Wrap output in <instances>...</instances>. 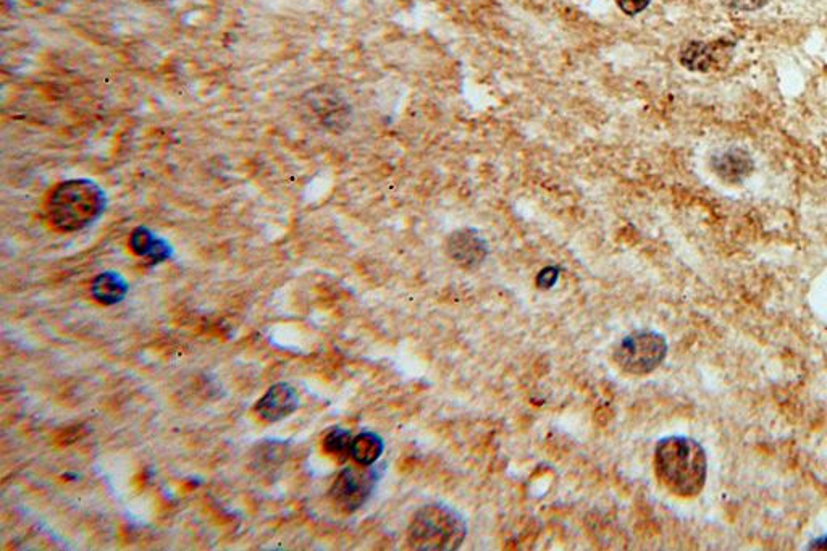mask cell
<instances>
[{"label":"cell","mask_w":827,"mask_h":551,"mask_svg":"<svg viewBox=\"0 0 827 551\" xmlns=\"http://www.w3.org/2000/svg\"><path fill=\"white\" fill-rule=\"evenodd\" d=\"M655 471L661 484L676 497L693 498L702 493L708 477V458L693 438L672 435L656 445Z\"/></svg>","instance_id":"1"},{"label":"cell","mask_w":827,"mask_h":551,"mask_svg":"<svg viewBox=\"0 0 827 551\" xmlns=\"http://www.w3.org/2000/svg\"><path fill=\"white\" fill-rule=\"evenodd\" d=\"M105 204L104 190L94 181H63L47 198L46 219L57 232H81L101 219Z\"/></svg>","instance_id":"2"},{"label":"cell","mask_w":827,"mask_h":551,"mask_svg":"<svg viewBox=\"0 0 827 551\" xmlns=\"http://www.w3.org/2000/svg\"><path fill=\"white\" fill-rule=\"evenodd\" d=\"M466 537V519L441 503L417 509L408 527V545L417 551L458 550Z\"/></svg>","instance_id":"3"},{"label":"cell","mask_w":827,"mask_h":551,"mask_svg":"<svg viewBox=\"0 0 827 551\" xmlns=\"http://www.w3.org/2000/svg\"><path fill=\"white\" fill-rule=\"evenodd\" d=\"M668 356V341L653 330H637L622 338L614 350V361L622 372L647 375L656 371Z\"/></svg>","instance_id":"4"},{"label":"cell","mask_w":827,"mask_h":551,"mask_svg":"<svg viewBox=\"0 0 827 551\" xmlns=\"http://www.w3.org/2000/svg\"><path fill=\"white\" fill-rule=\"evenodd\" d=\"M380 476V469L374 466L345 467L330 488V498L338 508L354 513L366 505Z\"/></svg>","instance_id":"5"},{"label":"cell","mask_w":827,"mask_h":551,"mask_svg":"<svg viewBox=\"0 0 827 551\" xmlns=\"http://www.w3.org/2000/svg\"><path fill=\"white\" fill-rule=\"evenodd\" d=\"M735 44L727 39L690 41L682 46L679 62L690 72H723L734 59Z\"/></svg>","instance_id":"6"},{"label":"cell","mask_w":827,"mask_h":551,"mask_svg":"<svg viewBox=\"0 0 827 551\" xmlns=\"http://www.w3.org/2000/svg\"><path fill=\"white\" fill-rule=\"evenodd\" d=\"M446 251L462 269L475 270L487 259L488 243L474 228H461L451 233Z\"/></svg>","instance_id":"7"},{"label":"cell","mask_w":827,"mask_h":551,"mask_svg":"<svg viewBox=\"0 0 827 551\" xmlns=\"http://www.w3.org/2000/svg\"><path fill=\"white\" fill-rule=\"evenodd\" d=\"M298 408V393L290 383L282 382L275 383L267 390L261 400L257 401L254 411L265 422H278L290 417Z\"/></svg>","instance_id":"8"},{"label":"cell","mask_w":827,"mask_h":551,"mask_svg":"<svg viewBox=\"0 0 827 551\" xmlns=\"http://www.w3.org/2000/svg\"><path fill=\"white\" fill-rule=\"evenodd\" d=\"M711 169L718 175L719 180L726 181L729 185H737L752 175L755 162L745 149L731 148L713 157Z\"/></svg>","instance_id":"9"},{"label":"cell","mask_w":827,"mask_h":551,"mask_svg":"<svg viewBox=\"0 0 827 551\" xmlns=\"http://www.w3.org/2000/svg\"><path fill=\"white\" fill-rule=\"evenodd\" d=\"M128 293V285L120 275L115 272H105L94 278L93 285H91V295L96 299L97 303L104 304V306H114L120 303Z\"/></svg>","instance_id":"10"},{"label":"cell","mask_w":827,"mask_h":551,"mask_svg":"<svg viewBox=\"0 0 827 551\" xmlns=\"http://www.w3.org/2000/svg\"><path fill=\"white\" fill-rule=\"evenodd\" d=\"M385 451V442L375 432H361L353 438L351 445V458L356 461L357 466H374L378 459L382 458Z\"/></svg>","instance_id":"11"},{"label":"cell","mask_w":827,"mask_h":551,"mask_svg":"<svg viewBox=\"0 0 827 551\" xmlns=\"http://www.w3.org/2000/svg\"><path fill=\"white\" fill-rule=\"evenodd\" d=\"M131 248L138 256H149L152 261L159 262L168 256V246L162 240H157L146 228H138L131 235Z\"/></svg>","instance_id":"12"},{"label":"cell","mask_w":827,"mask_h":551,"mask_svg":"<svg viewBox=\"0 0 827 551\" xmlns=\"http://www.w3.org/2000/svg\"><path fill=\"white\" fill-rule=\"evenodd\" d=\"M351 445H353V435L349 430L333 429L324 438V450L328 455L335 456L340 461H345L348 456H351Z\"/></svg>","instance_id":"13"},{"label":"cell","mask_w":827,"mask_h":551,"mask_svg":"<svg viewBox=\"0 0 827 551\" xmlns=\"http://www.w3.org/2000/svg\"><path fill=\"white\" fill-rule=\"evenodd\" d=\"M726 9L737 12H756L769 4V0H719Z\"/></svg>","instance_id":"14"},{"label":"cell","mask_w":827,"mask_h":551,"mask_svg":"<svg viewBox=\"0 0 827 551\" xmlns=\"http://www.w3.org/2000/svg\"><path fill=\"white\" fill-rule=\"evenodd\" d=\"M558 278V267H555V265H548V267H545V269L538 272L537 278H535V283H537V287L540 288V290H550V288L555 287L556 283H558Z\"/></svg>","instance_id":"15"},{"label":"cell","mask_w":827,"mask_h":551,"mask_svg":"<svg viewBox=\"0 0 827 551\" xmlns=\"http://www.w3.org/2000/svg\"><path fill=\"white\" fill-rule=\"evenodd\" d=\"M650 2L651 0H616L619 10L629 15V17H635V15L642 13L643 10H647Z\"/></svg>","instance_id":"16"},{"label":"cell","mask_w":827,"mask_h":551,"mask_svg":"<svg viewBox=\"0 0 827 551\" xmlns=\"http://www.w3.org/2000/svg\"><path fill=\"white\" fill-rule=\"evenodd\" d=\"M143 2H147V4H164V2H170V0H143Z\"/></svg>","instance_id":"17"}]
</instances>
